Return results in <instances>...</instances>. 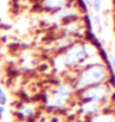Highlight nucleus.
<instances>
[{
	"label": "nucleus",
	"instance_id": "obj_2",
	"mask_svg": "<svg viewBox=\"0 0 115 122\" xmlns=\"http://www.w3.org/2000/svg\"><path fill=\"white\" fill-rule=\"evenodd\" d=\"M108 95V89L105 85L103 84H98L94 86H90L83 90L82 97L85 101H98L100 102L103 99H105Z\"/></svg>",
	"mask_w": 115,
	"mask_h": 122
},
{
	"label": "nucleus",
	"instance_id": "obj_9",
	"mask_svg": "<svg viewBox=\"0 0 115 122\" xmlns=\"http://www.w3.org/2000/svg\"><path fill=\"white\" fill-rule=\"evenodd\" d=\"M89 1H93V0H89Z\"/></svg>",
	"mask_w": 115,
	"mask_h": 122
},
{
	"label": "nucleus",
	"instance_id": "obj_3",
	"mask_svg": "<svg viewBox=\"0 0 115 122\" xmlns=\"http://www.w3.org/2000/svg\"><path fill=\"white\" fill-rule=\"evenodd\" d=\"M83 57H84V51L82 48H79V47H76V48H73L72 51H69L66 54V57H64V62H66L67 64H73V63H76L78 61H81Z\"/></svg>",
	"mask_w": 115,
	"mask_h": 122
},
{
	"label": "nucleus",
	"instance_id": "obj_7",
	"mask_svg": "<svg viewBox=\"0 0 115 122\" xmlns=\"http://www.w3.org/2000/svg\"><path fill=\"white\" fill-rule=\"evenodd\" d=\"M100 5H102V0H95V1H94V6H95L97 10L100 9Z\"/></svg>",
	"mask_w": 115,
	"mask_h": 122
},
{
	"label": "nucleus",
	"instance_id": "obj_8",
	"mask_svg": "<svg viewBox=\"0 0 115 122\" xmlns=\"http://www.w3.org/2000/svg\"><path fill=\"white\" fill-rule=\"evenodd\" d=\"M4 110H5V109H4V106H3V105H0V115L4 112Z\"/></svg>",
	"mask_w": 115,
	"mask_h": 122
},
{
	"label": "nucleus",
	"instance_id": "obj_4",
	"mask_svg": "<svg viewBox=\"0 0 115 122\" xmlns=\"http://www.w3.org/2000/svg\"><path fill=\"white\" fill-rule=\"evenodd\" d=\"M99 102L98 101H85L82 106V111L85 113H93L98 110Z\"/></svg>",
	"mask_w": 115,
	"mask_h": 122
},
{
	"label": "nucleus",
	"instance_id": "obj_1",
	"mask_svg": "<svg viewBox=\"0 0 115 122\" xmlns=\"http://www.w3.org/2000/svg\"><path fill=\"white\" fill-rule=\"evenodd\" d=\"M105 78H106V69L103 66H92L79 75L77 80V88L84 90L87 88L102 84V81Z\"/></svg>",
	"mask_w": 115,
	"mask_h": 122
},
{
	"label": "nucleus",
	"instance_id": "obj_6",
	"mask_svg": "<svg viewBox=\"0 0 115 122\" xmlns=\"http://www.w3.org/2000/svg\"><path fill=\"white\" fill-rule=\"evenodd\" d=\"M6 102V94H5V91L0 88V105H3Z\"/></svg>",
	"mask_w": 115,
	"mask_h": 122
},
{
	"label": "nucleus",
	"instance_id": "obj_5",
	"mask_svg": "<svg viewBox=\"0 0 115 122\" xmlns=\"http://www.w3.org/2000/svg\"><path fill=\"white\" fill-rule=\"evenodd\" d=\"M90 122H115V117L113 115H106V113L97 115V116L92 117Z\"/></svg>",
	"mask_w": 115,
	"mask_h": 122
}]
</instances>
